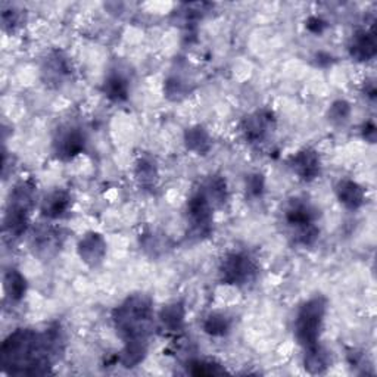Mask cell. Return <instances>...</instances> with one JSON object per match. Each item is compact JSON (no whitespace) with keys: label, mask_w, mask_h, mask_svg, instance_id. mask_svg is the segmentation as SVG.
I'll return each mask as SVG.
<instances>
[{"label":"cell","mask_w":377,"mask_h":377,"mask_svg":"<svg viewBox=\"0 0 377 377\" xmlns=\"http://www.w3.org/2000/svg\"><path fill=\"white\" fill-rule=\"evenodd\" d=\"M34 202V186L30 182H21L11 192V199L5 217V231L18 238L27 230L28 219Z\"/></svg>","instance_id":"obj_5"},{"label":"cell","mask_w":377,"mask_h":377,"mask_svg":"<svg viewBox=\"0 0 377 377\" xmlns=\"http://www.w3.org/2000/svg\"><path fill=\"white\" fill-rule=\"evenodd\" d=\"M137 175L141 180V183H153V178L156 175L155 173V167L152 166V163H148V161H141L137 167Z\"/></svg>","instance_id":"obj_23"},{"label":"cell","mask_w":377,"mask_h":377,"mask_svg":"<svg viewBox=\"0 0 377 377\" xmlns=\"http://www.w3.org/2000/svg\"><path fill=\"white\" fill-rule=\"evenodd\" d=\"M326 311L327 303L323 296L311 298L299 308L295 318V336L305 349L318 344Z\"/></svg>","instance_id":"obj_3"},{"label":"cell","mask_w":377,"mask_h":377,"mask_svg":"<svg viewBox=\"0 0 377 377\" xmlns=\"http://www.w3.org/2000/svg\"><path fill=\"white\" fill-rule=\"evenodd\" d=\"M291 168L305 182H311L320 175V156L313 149H303L291 158Z\"/></svg>","instance_id":"obj_10"},{"label":"cell","mask_w":377,"mask_h":377,"mask_svg":"<svg viewBox=\"0 0 377 377\" xmlns=\"http://www.w3.org/2000/svg\"><path fill=\"white\" fill-rule=\"evenodd\" d=\"M330 366V358L325 349H321L317 345L307 348L305 354V369H308L311 373H323Z\"/></svg>","instance_id":"obj_17"},{"label":"cell","mask_w":377,"mask_h":377,"mask_svg":"<svg viewBox=\"0 0 377 377\" xmlns=\"http://www.w3.org/2000/svg\"><path fill=\"white\" fill-rule=\"evenodd\" d=\"M330 115H332V120H337V121H342V120H347L348 115H349V105L347 102H336L333 106H332V111H330Z\"/></svg>","instance_id":"obj_24"},{"label":"cell","mask_w":377,"mask_h":377,"mask_svg":"<svg viewBox=\"0 0 377 377\" xmlns=\"http://www.w3.org/2000/svg\"><path fill=\"white\" fill-rule=\"evenodd\" d=\"M258 274V265L246 253H230L220 265V279L226 284L246 286Z\"/></svg>","instance_id":"obj_6"},{"label":"cell","mask_w":377,"mask_h":377,"mask_svg":"<svg viewBox=\"0 0 377 377\" xmlns=\"http://www.w3.org/2000/svg\"><path fill=\"white\" fill-rule=\"evenodd\" d=\"M71 197L64 190H55L49 193L42 204V214L46 219H59L69 209Z\"/></svg>","instance_id":"obj_14"},{"label":"cell","mask_w":377,"mask_h":377,"mask_svg":"<svg viewBox=\"0 0 377 377\" xmlns=\"http://www.w3.org/2000/svg\"><path fill=\"white\" fill-rule=\"evenodd\" d=\"M105 250H106V245L103 239L99 235H96V233H91V235L84 236V239H81L79 245L80 257L83 258L84 262L91 264V265H96L98 262L103 260Z\"/></svg>","instance_id":"obj_13"},{"label":"cell","mask_w":377,"mask_h":377,"mask_svg":"<svg viewBox=\"0 0 377 377\" xmlns=\"http://www.w3.org/2000/svg\"><path fill=\"white\" fill-rule=\"evenodd\" d=\"M61 344L58 329L45 333L20 329L4 342L2 364L11 374H45Z\"/></svg>","instance_id":"obj_1"},{"label":"cell","mask_w":377,"mask_h":377,"mask_svg":"<svg viewBox=\"0 0 377 377\" xmlns=\"http://www.w3.org/2000/svg\"><path fill=\"white\" fill-rule=\"evenodd\" d=\"M189 373L195 376H211V374H221L226 370L221 369L219 364L211 363V361H193L190 363Z\"/></svg>","instance_id":"obj_22"},{"label":"cell","mask_w":377,"mask_h":377,"mask_svg":"<svg viewBox=\"0 0 377 377\" xmlns=\"http://www.w3.org/2000/svg\"><path fill=\"white\" fill-rule=\"evenodd\" d=\"M103 93L112 102H124L129 98V81L121 74H111L103 83Z\"/></svg>","instance_id":"obj_16"},{"label":"cell","mask_w":377,"mask_h":377,"mask_svg":"<svg viewBox=\"0 0 377 377\" xmlns=\"http://www.w3.org/2000/svg\"><path fill=\"white\" fill-rule=\"evenodd\" d=\"M212 202L202 190H196L187 202V220L195 236H207L212 224Z\"/></svg>","instance_id":"obj_7"},{"label":"cell","mask_w":377,"mask_h":377,"mask_svg":"<svg viewBox=\"0 0 377 377\" xmlns=\"http://www.w3.org/2000/svg\"><path fill=\"white\" fill-rule=\"evenodd\" d=\"M152 303L143 295H133L114 313L115 327L125 340V347H145L152 329Z\"/></svg>","instance_id":"obj_2"},{"label":"cell","mask_w":377,"mask_h":377,"mask_svg":"<svg viewBox=\"0 0 377 377\" xmlns=\"http://www.w3.org/2000/svg\"><path fill=\"white\" fill-rule=\"evenodd\" d=\"M231 327V321L227 315L220 313L209 314L204 321V330L211 336H224Z\"/></svg>","instance_id":"obj_18"},{"label":"cell","mask_w":377,"mask_h":377,"mask_svg":"<svg viewBox=\"0 0 377 377\" xmlns=\"http://www.w3.org/2000/svg\"><path fill=\"white\" fill-rule=\"evenodd\" d=\"M163 321L164 325L168 326L171 330H177L178 327L182 326L183 323V311H182V307L180 305H170V307H167L164 311H163Z\"/></svg>","instance_id":"obj_21"},{"label":"cell","mask_w":377,"mask_h":377,"mask_svg":"<svg viewBox=\"0 0 377 377\" xmlns=\"http://www.w3.org/2000/svg\"><path fill=\"white\" fill-rule=\"evenodd\" d=\"M25 279L16 270H9L5 276V291L12 299H21L25 294Z\"/></svg>","instance_id":"obj_19"},{"label":"cell","mask_w":377,"mask_h":377,"mask_svg":"<svg viewBox=\"0 0 377 377\" xmlns=\"http://www.w3.org/2000/svg\"><path fill=\"white\" fill-rule=\"evenodd\" d=\"M318 217L317 209L305 199H292L284 211V221L294 228V236L298 243L303 246L313 245L318 238V228L315 226Z\"/></svg>","instance_id":"obj_4"},{"label":"cell","mask_w":377,"mask_h":377,"mask_svg":"<svg viewBox=\"0 0 377 377\" xmlns=\"http://www.w3.org/2000/svg\"><path fill=\"white\" fill-rule=\"evenodd\" d=\"M327 27V23L325 20H321L320 16H311L307 21V28L314 33V34H321Z\"/></svg>","instance_id":"obj_26"},{"label":"cell","mask_w":377,"mask_h":377,"mask_svg":"<svg viewBox=\"0 0 377 377\" xmlns=\"http://www.w3.org/2000/svg\"><path fill=\"white\" fill-rule=\"evenodd\" d=\"M351 57L356 61H370L376 57V39L371 30H358L349 43Z\"/></svg>","instance_id":"obj_11"},{"label":"cell","mask_w":377,"mask_h":377,"mask_svg":"<svg viewBox=\"0 0 377 377\" xmlns=\"http://www.w3.org/2000/svg\"><path fill=\"white\" fill-rule=\"evenodd\" d=\"M20 21H21V16H20V12L15 11V9H11V11H6L4 9V13H2V23H4V27H9L11 30H13L15 27L20 25Z\"/></svg>","instance_id":"obj_25"},{"label":"cell","mask_w":377,"mask_h":377,"mask_svg":"<svg viewBox=\"0 0 377 377\" xmlns=\"http://www.w3.org/2000/svg\"><path fill=\"white\" fill-rule=\"evenodd\" d=\"M43 71L47 76V80L53 83H59L71 76V65L64 55H61L59 52H55L53 55L49 57V59H46Z\"/></svg>","instance_id":"obj_15"},{"label":"cell","mask_w":377,"mask_h":377,"mask_svg":"<svg viewBox=\"0 0 377 377\" xmlns=\"http://www.w3.org/2000/svg\"><path fill=\"white\" fill-rule=\"evenodd\" d=\"M186 141H187V146L196 152H204L209 145L208 134L201 127L189 130L186 134Z\"/></svg>","instance_id":"obj_20"},{"label":"cell","mask_w":377,"mask_h":377,"mask_svg":"<svg viewBox=\"0 0 377 377\" xmlns=\"http://www.w3.org/2000/svg\"><path fill=\"white\" fill-rule=\"evenodd\" d=\"M274 129V117L270 111H258L243 120L242 132L249 143H261Z\"/></svg>","instance_id":"obj_8"},{"label":"cell","mask_w":377,"mask_h":377,"mask_svg":"<svg viewBox=\"0 0 377 377\" xmlns=\"http://www.w3.org/2000/svg\"><path fill=\"white\" fill-rule=\"evenodd\" d=\"M337 199L349 209H358L366 201L364 189L352 180H340L336 186Z\"/></svg>","instance_id":"obj_12"},{"label":"cell","mask_w":377,"mask_h":377,"mask_svg":"<svg viewBox=\"0 0 377 377\" xmlns=\"http://www.w3.org/2000/svg\"><path fill=\"white\" fill-rule=\"evenodd\" d=\"M262 178L261 175H250L249 177V182H248V189H249V193H253L255 196H258L261 192H262Z\"/></svg>","instance_id":"obj_27"},{"label":"cell","mask_w":377,"mask_h":377,"mask_svg":"<svg viewBox=\"0 0 377 377\" xmlns=\"http://www.w3.org/2000/svg\"><path fill=\"white\" fill-rule=\"evenodd\" d=\"M86 137L81 130L68 127L55 140V152L61 159H73L84 151Z\"/></svg>","instance_id":"obj_9"},{"label":"cell","mask_w":377,"mask_h":377,"mask_svg":"<svg viewBox=\"0 0 377 377\" xmlns=\"http://www.w3.org/2000/svg\"><path fill=\"white\" fill-rule=\"evenodd\" d=\"M364 137L367 140H370L371 143L374 141V139H376V127H374L373 122H367L364 125Z\"/></svg>","instance_id":"obj_28"}]
</instances>
